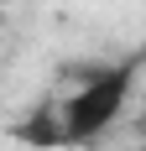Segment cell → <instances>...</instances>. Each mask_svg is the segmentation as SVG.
<instances>
[{
	"label": "cell",
	"instance_id": "1",
	"mask_svg": "<svg viewBox=\"0 0 146 151\" xmlns=\"http://www.w3.org/2000/svg\"><path fill=\"white\" fill-rule=\"evenodd\" d=\"M136 68H141L136 58L115 63V68H99L89 83H78V89L58 104V136H63V146H89L94 136H104V130L120 120V109H125V99H131V89H136Z\"/></svg>",
	"mask_w": 146,
	"mask_h": 151
}]
</instances>
